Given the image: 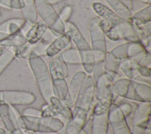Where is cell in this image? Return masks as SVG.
Instances as JSON below:
<instances>
[{"mask_svg":"<svg viewBox=\"0 0 151 134\" xmlns=\"http://www.w3.org/2000/svg\"><path fill=\"white\" fill-rule=\"evenodd\" d=\"M35 100V96L28 92L5 90L2 92V101L9 105H29Z\"/></svg>","mask_w":151,"mask_h":134,"instance_id":"cell-1","label":"cell"},{"mask_svg":"<svg viewBox=\"0 0 151 134\" xmlns=\"http://www.w3.org/2000/svg\"><path fill=\"white\" fill-rule=\"evenodd\" d=\"M25 19L21 18H10L0 24V32L13 35L19 32L21 28L25 24Z\"/></svg>","mask_w":151,"mask_h":134,"instance_id":"cell-2","label":"cell"},{"mask_svg":"<svg viewBox=\"0 0 151 134\" xmlns=\"http://www.w3.org/2000/svg\"><path fill=\"white\" fill-rule=\"evenodd\" d=\"M27 42L25 37L18 32L5 38L0 42V44L5 46L7 48H16L22 46Z\"/></svg>","mask_w":151,"mask_h":134,"instance_id":"cell-3","label":"cell"},{"mask_svg":"<svg viewBox=\"0 0 151 134\" xmlns=\"http://www.w3.org/2000/svg\"><path fill=\"white\" fill-rule=\"evenodd\" d=\"M15 57V52L14 49L11 48H7L0 55V75L13 61Z\"/></svg>","mask_w":151,"mask_h":134,"instance_id":"cell-4","label":"cell"},{"mask_svg":"<svg viewBox=\"0 0 151 134\" xmlns=\"http://www.w3.org/2000/svg\"><path fill=\"white\" fill-rule=\"evenodd\" d=\"M0 5L9 9H21L24 6L21 0H0Z\"/></svg>","mask_w":151,"mask_h":134,"instance_id":"cell-5","label":"cell"},{"mask_svg":"<svg viewBox=\"0 0 151 134\" xmlns=\"http://www.w3.org/2000/svg\"><path fill=\"white\" fill-rule=\"evenodd\" d=\"M23 115L32 117H38L41 116V110L34 108H27L23 111Z\"/></svg>","mask_w":151,"mask_h":134,"instance_id":"cell-6","label":"cell"},{"mask_svg":"<svg viewBox=\"0 0 151 134\" xmlns=\"http://www.w3.org/2000/svg\"><path fill=\"white\" fill-rule=\"evenodd\" d=\"M9 36V35H8V34L0 32V42Z\"/></svg>","mask_w":151,"mask_h":134,"instance_id":"cell-7","label":"cell"},{"mask_svg":"<svg viewBox=\"0 0 151 134\" xmlns=\"http://www.w3.org/2000/svg\"><path fill=\"white\" fill-rule=\"evenodd\" d=\"M7 49L6 47H5V46L2 45H1L0 44V55Z\"/></svg>","mask_w":151,"mask_h":134,"instance_id":"cell-8","label":"cell"},{"mask_svg":"<svg viewBox=\"0 0 151 134\" xmlns=\"http://www.w3.org/2000/svg\"><path fill=\"white\" fill-rule=\"evenodd\" d=\"M2 91H0V103L2 101Z\"/></svg>","mask_w":151,"mask_h":134,"instance_id":"cell-9","label":"cell"},{"mask_svg":"<svg viewBox=\"0 0 151 134\" xmlns=\"http://www.w3.org/2000/svg\"><path fill=\"white\" fill-rule=\"evenodd\" d=\"M2 15V13H1V12L0 11V16Z\"/></svg>","mask_w":151,"mask_h":134,"instance_id":"cell-10","label":"cell"}]
</instances>
